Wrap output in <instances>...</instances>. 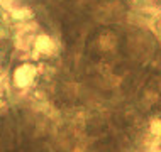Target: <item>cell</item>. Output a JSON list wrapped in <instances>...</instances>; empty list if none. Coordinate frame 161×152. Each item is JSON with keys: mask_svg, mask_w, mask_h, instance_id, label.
Returning a JSON list of instances; mask_svg holds the SVG:
<instances>
[{"mask_svg": "<svg viewBox=\"0 0 161 152\" xmlns=\"http://www.w3.org/2000/svg\"><path fill=\"white\" fill-rule=\"evenodd\" d=\"M36 49L39 51V53L49 54V53H53V49H54V42L47 36H39L36 39Z\"/></svg>", "mask_w": 161, "mask_h": 152, "instance_id": "cell-2", "label": "cell"}, {"mask_svg": "<svg viewBox=\"0 0 161 152\" xmlns=\"http://www.w3.org/2000/svg\"><path fill=\"white\" fill-rule=\"evenodd\" d=\"M151 134H153V135H159L161 134V122L159 120H154L153 123H151Z\"/></svg>", "mask_w": 161, "mask_h": 152, "instance_id": "cell-3", "label": "cell"}, {"mask_svg": "<svg viewBox=\"0 0 161 152\" xmlns=\"http://www.w3.org/2000/svg\"><path fill=\"white\" fill-rule=\"evenodd\" d=\"M34 75H36V69H34L31 64H25V66H20L15 71V83L19 86H27L31 85V81L34 80Z\"/></svg>", "mask_w": 161, "mask_h": 152, "instance_id": "cell-1", "label": "cell"}]
</instances>
